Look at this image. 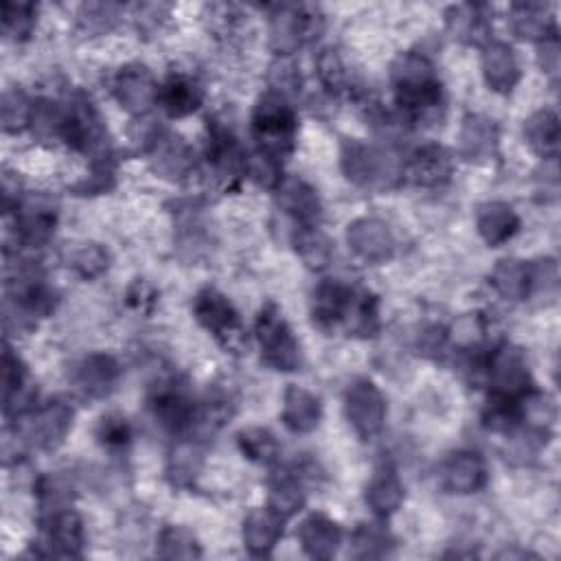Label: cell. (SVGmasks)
<instances>
[{
	"label": "cell",
	"mask_w": 561,
	"mask_h": 561,
	"mask_svg": "<svg viewBox=\"0 0 561 561\" xmlns=\"http://www.w3.org/2000/svg\"><path fill=\"white\" fill-rule=\"evenodd\" d=\"M58 222V211L43 198H32L16 204V233L27 246H43L51 239Z\"/></svg>",
	"instance_id": "13"
},
{
	"label": "cell",
	"mask_w": 561,
	"mask_h": 561,
	"mask_svg": "<svg viewBox=\"0 0 561 561\" xmlns=\"http://www.w3.org/2000/svg\"><path fill=\"white\" fill-rule=\"evenodd\" d=\"M484 82L495 93H511L519 82V65L513 49L504 43H493L482 56Z\"/></svg>",
	"instance_id": "23"
},
{
	"label": "cell",
	"mask_w": 561,
	"mask_h": 561,
	"mask_svg": "<svg viewBox=\"0 0 561 561\" xmlns=\"http://www.w3.org/2000/svg\"><path fill=\"white\" fill-rule=\"evenodd\" d=\"M270 19V40L281 56H292L320 38L325 30L323 14L309 5H279Z\"/></svg>",
	"instance_id": "3"
},
{
	"label": "cell",
	"mask_w": 561,
	"mask_h": 561,
	"mask_svg": "<svg viewBox=\"0 0 561 561\" xmlns=\"http://www.w3.org/2000/svg\"><path fill=\"white\" fill-rule=\"evenodd\" d=\"M342 172L347 178L364 189L382 187L390 176H395L393 163L388 156L375 148H369L358 141L344 143L342 150Z\"/></svg>",
	"instance_id": "9"
},
{
	"label": "cell",
	"mask_w": 561,
	"mask_h": 561,
	"mask_svg": "<svg viewBox=\"0 0 561 561\" xmlns=\"http://www.w3.org/2000/svg\"><path fill=\"white\" fill-rule=\"evenodd\" d=\"M344 414L360 439H373L384 428L386 399L371 379H358L344 393Z\"/></svg>",
	"instance_id": "7"
},
{
	"label": "cell",
	"mask_w": 561,
	"mask_h": 561,
	"mask_svg": "<svg viewBox=\"0 0 561 561\" xmlns=\"http://www.w3.org/2000/svg\"><path fill=\"white\" fill-rule=\"evenodd\" d=\"M447 27L458 40H463L467 45H480L487 38V32H489L487 23L478 14V10L469 8V5L452 8L447 12Z\"/></svg>",
	"instance_id": "35"
},
{
	"label": "cell",
	"mask_w": 561,
	"mask_h": 561,
	"mask_svg": "<svg viewBox=\"0 0 561 561\" xmlns=\"http://www.w3.org/2000/svg\"><path fill=\"white\" fill-rule=\"evenodd\" d=\"M296 253L301 255V259L305 261V266L309 270H325L331 264L334 257V246L329 242V237L325 233H320L314 226H303L296 233Z\"/></svg>",
	"instance_id": "33"
},
{
	"label": "cell",
	"mask_w": 561,
	"mask_h": 561,
	"mask_svg": "<svg viewBox=\"0 0 561 561\" xmlns=\"http://www.w3.org/2000/svg\"><path fill=\"white\" fill-rule=\"evenodd\" d=\"M460 148L467 159H489L498 148V128L491 119L467 117L460 132Z\"/></svg>",
	"instance_id": "31"
},
{
	"label": "cell",
	"mask_w": 561,
	"mask_h": 561,
	"mask_svg": "<svg viewBox=\"0 0 561 561\" xmlns=\"http://www.w3.org/2000/svg\"><path fill=\"white\" fill-rule=\"evenodd\" d=\"M32 110H34V104L27 100L25 93H21V91L5 93V97H3V128H5V132L16 135L23 128H30Z\"/></svg>",
	"instance_id": "44"
},
{
	"label": "cell",
	"mask_w": 561,
	"mask_h": 561,
	"mask_svg": "<svg viewBox=\"0 0 561 561\" xmlns=\"http://www.w3.org/2000/svg\"><path fill=\"white\" fill-rule=\"evenodd\" d=\"M264 362L277 371H296L301 366V347L283 314L268 305L261 309L255 327Z\"/></svg>",
	"instance_id": "4"
},
{
	"label": "cell",
	"mask_w": 561,
	"mask_h": 561,
	"mask_svg": "<svg viewBox=\"0 0 561 561\" xmlns=\"http://www.w3.org/2000/svg\"><path fill=\"white\" fill-rule=\"evenodd\" d=\"M349 248L369 264H384L395 253V239L388 226L373 218H362L347 229Z\"/></svg>",
	"instance_id": "12"
},
{
	"label": "cell",
	"mask_w": 561,
	"mask_h": 561,
	"mask_svg": "<svg viewBox=\"0 0 561 561\" xmlns=\"http://www.w3.org/2000/svg\"><path fill=\"white\" fill-rule=\"evenodd\" d=\"M194 312L200 325L209 329L224 347L237 349L242 344L244 327H242L239 314L222 292L213 288L200 292L196 299Z\"/></svg>",
	"instance_id": "8"
},
{
	"label": "cell",
	"mask_w": 561,
	"mask_h": 561,
	"mask_svg": "<svg viewBox=\"0 0 561 561\" xmlns=\"http://www.w3.org/2000/svg\"><path fill=\"white\" fill-rule=\"evenodd\" d=\"M152 408H154L156 419L174 432H183L187 428H194V423L198 419V410H196L194 401L187 395H183L180 390L159 393Z\"/></svg>",
	"instance_id": "28"
},
{
	"label": "cell",
	"mask_w": 561,
	"mask_h": 561,
	"mask_svg": "<svg viewBox=\"0 0 561 561\" xmlns=\"http://www.w3.org/2000/svg\"><path fill=\"white\" fill-rule=\"evenodd\" d=\"M305 504V493L301 489V482L292 476H279L274 478L270 487V506L283 515L290 517Z\"/></svg>",
	"instance_id": "37"
},
{
	"label": "cell",
	"mask_w": 561,
	"mask_h": 561,
	"mask_svg": "<svg viewBox=\"0 0 561 561\" xmlns=\"http://www.w3.org/2000/svg\"><path fill=\"white\" fill-rule=\"evenodd\" d=\"M404 502V484L397 471L388 465L375 469L371 482L366 484V504L379 517L393 515Z\"/></svg>",
	"instance_id": "27"
},
{
	"label": "cell",
	"mask_w": 561,
	"mask_h": 561,
	"mask_svg": "<svg viewBox=\"0 0 561 561\" xmlns=\"http://www.w3.org/2000/svg\"><path fill=\"white\" fill-rule=\"evenodd\" d=\"M21 434L38 449H56L65 443L73 428V408L65 401H49L38 410L21 414Z\"/></svg>",
	"instance_id": "6"
},
{
	"label": "cell",
	"mask_w": 561,
	"mask_h": 561,
	"mask_svg": "<svg viewBox=\"0 0 561 561\" xmlns=\"http://www.w3.org/2000/svg\"><path fill=\"white\" fill-rule=\"evenodd\" d=\"M493 288L511 301H522L528 296L530 290V277H528V264L517 259H504L495 266L491 274Z\"/></svg>",
	"instance_id": "32"
},
{
	"label": "cell",
	"mask_w": 561,
	"mask_h": 561,
	"mask_svg": "<svg viewBox=\"0 0 561 561\" xmlns=\"http://www.w3.org/2000/svg\"><path fill=\"white\" fill-rule=\"evenodd\" d=\"M353 294H355V290L340 281H334V279L323 281L314 290V299H312L314 323L320 329H336V327L344 325L347 314L353 303Z\"/></svg>",
	"instance_id": "14"
},
{
	"label": "cell",
	"mask_w": 561,
	"mask_h": 561,
	"mask_svg": "<svg viewBox=\"0 0 561 561\" xmlns=\"http://www.w3.org/2000/svg\"><path fill=\"white\" fill-rule=\"evenodd\" d=\"M316 69L323 86L331 93H342L349 84L347 67L336 49H323L316 58Z\"/></svg>",
	"instance_id": "41"
},
{
	"label": "cell",
	"mask_w": 561,
	"mask_h": 561,
	"mask_svg": "<svg viewBox=\"0 0 561 561\" xmlns=\"http://www.w3.org/2000/svg\"><path fill=\"white\" fill-rule=\"evenodd\" d=\"M69 266L84 279H95L108 270V253L100 244H82L73 248Z\"/></svg>",
	"instance_id": "39"
},
{
	"label": "cell",
	"mask_w": 561,
	"mask_h": 561,
	"mask_svg": "<svg viewBox=\"0 0 561 561\" xmlns=\"http://www.w3.org/2000/svg\"><path fill=\"white\" fill-rule=\"evenodd\" d=\"M128 305L141 314H150L156 305V290L145 281H137L128 290Z\"/></svg>",
	"instance_id": "48"
},
{
	"label": "cell",
	"mask_w": 561,
	"mask_h": 561,
	"mask_svg": "<svg viewBox=\"0 0 561 561\" xmlns=\"http://www.w3.org/2000/svg\"><path fill=\"white\" fill-rule=\"evenodd\" d=\"M480 369L493 386V393L515 399H524L526 395H530L533 382L526 358L519 349L511 344H500L487 358L480 360Z\"/></svg>",
	"instance_id": "5"
},
{
	"label": "cell",
	"mask_w": 561,
	"mask_h": 561,
	"mask_svg": "<svg viewBox=\"0 0 561 561\" xmlns=\"http://www.w3.org/2000/svg\"><path fill=\"white\" fill-rule=\"evenodd\" d=\"M299 121L290 102L277 93H268L259 100L253 115V137L259 150L281 159L294 150Z\"/></svg>",
	"instance_id": "2"
},
{
	"label": "cell",
	"mask_w": 561,
	"mask_h": 561,
	"mask_svg": "<svg viewBox=\"0 0 561 561\" xmlns=\"http://www.w3.org/2000/svg\"><path fill=\"white\" fill-rule=\"evenodd\" d=\"M161 554L167 559H194L200 557L196 537L183 526H167L161 535Z\"/></svg>",
	"instance_id": "40"
},
{
	"label": "cell",
	"mask_w": 561,
	"mask_h": 561,
	"mask_svg": "<svg viewBox=\"0 0 561 561\" xmlns=\"http://www.w3.org/2000/svg\"><path fill=\"white\" fill-rule=\"evenodd\" d=\"M47 541H49L54 554L80 557L82 548H84L82 517L71 509L51 513L49 524H47Z\"/></svg>",
	"instance_id": "24"
},
{
	"label": "cell",
	"mask_w": 561,
	"mask_h": 561,
	"mask_svg": "<svg viewBox=\"0 0 561 561\" xmlns=\"http://www.w3.org/2000/svg\"><path fill=\"white\" fill-rule=\"evenodd\" d=\"M36 25V8L25 3L3 5V30L14 40H25L32 36Z\"/></svg>",
	"instance_id": "43"
},
{
	"label": "cell",
	"mask_w": 561,
	"mask_h": 561,
	"mask_svg": "<svg viewBox=\"0 0 561 561\" xmlns=\"http://www.w3.org/2000/svg\"><path fill=\"white\" fill-rule=\"evenodd\" d=\"M270 84H272V93H277L285 100L296 95L301 91V73H299L296 65L290 62L288 58H281L270 69Z\"/></svg>",
	"instance_id": "46"
},
{
	"label": "cell",
	"mask_w": 561,
	"mask_h": 561,
	"mask_svg": "<svg viewBox=\"0 0 561 561\" xmlns=\"http://www.w3.org/2000/svg\"><path fill=\"white\" fill-rule=\"evenodd\" d=\"M117 102L132 115H145L159 104V84L143 65L124 67L113 84Z\"/></svg>",
	"instance_id": "11"
},
{
	"label": "cell",
	"mask_w": 561,
	"mask_h": 561,
	"mask_svg": "<svg viewBox=\"0 0 561 561\" xmlns=\"http://www.w3.org/2000/svg\"><path fill=\"white\" fill-rule=\"evenodd\" d=\"M274 191L279 207L303 226H312L320 218V200L305 180L296 176H283Z\"/></svg>",
	"instance_id": "19"
},
{
	"label": "cell",
	"mask_w": 561,
	"mask_h": 561,
	"mask_svg": "<svg viewBox=\"0 0 561 561\" xmlns=\"http://www.w3.org/2000/svg\"><path fill=\"white\" fill-rule=\"evenodd\" d=\"M320 401L301 386H290L283 397V423L294 434H309L320 423Z\"/></svg>",
	"instance_id": "25"
},
{
	"label": "cell",
	"mask_w": 561,
	"mask_h": 561,
	"mask_svg": "<svg viewBox=\"0 0 561 561\" xmlns=\"http://www.w3.org/2000/svg\"><path fill=\"white\" fill-rule=\"evenodd\" d=\"M119 375H121V369L115 362V358L95 353V355L84 358L75 366L73 382L82 395H86L91 399H104L115 390Z\"/></svg>",
	"instance_id": "15"
},
{
	"label": "cell",
	"mask_w": 561,
	"mask_h": 561,
	"mask_svg": "<svg viewBox=\"0 0 561 561\" xmlns=\"http://www.w3.org/2000/svg\"><path fill=\"white\" fill-rule=\"evenodd\" d=\"M397 104L410 119L428 117L443 104V89L432 62L421 54H401L390 69Z\"/></svg>",
	"instance_id": "1"
},
{
	"label": "cell",
	"mask_w": 561,
	"mask_h": 561,
	"mask_svg": "<svg viewBox=\"0 0 561 561\" xmlns=\"http://www.w3.org/2000/svg\"><path fill=\"white\" fill-rule=\"evenodd\" d=\"M524 139L533 152L544 159H554L559 152V119L552 110L535 113L524 126Z\"/></svg>",
	"instance_id": "30"
},
{
	"label": "cell",
	"mask_w": 561,
	"mask_h": 561,
	"mask_svg": "<svg viewBox=\"0 0 561 561\" xmlns=\"http://www.w3.org/2000/svg\"><path fill=\"white\" fill-rule=\"evenodd\" d=\"M401 176L419 187H436L452 176V156L441 145H425L410 156Z\"/></svg>",
	"instance_id": "17"
},
{
	"label": "cell",
	"mask_w": 561,
	"mask_h": 561,
	"mask_svg": "<svg viewBox=\"0 0 561 561\" xmlns=\"http://www.w3.org/2000/svg\"><path fill=\"white\" fill-rule=\"evenodd\" d=\"M476 226L489 246H502L517 233L519 218L506 202H487L478 209Z\"/></svg>",
	"instance_id": "26"
},
{
	"label": "cell",
	"mask_w": 561,
	"mask_h": 561,
	"mask_svg": "<svg viewBox=\"0 0 561 561\" xmlns=\"http://www.w3.org/2000/svg\"><path fill=\"white\" fill-rule=\"evenodd\" d=\"M244 174L257 183L259 187L264 189H277L279 183H281V165H279V159L266 154V152H255L250 156H246V170Z\"/></svg>",
	"instance_id": "42"
},
{
	"label": "cell",
	"mask_w": 561,
	"mask_h": 561,
	"mask_svg": "<svg viewBox=\"0 0 561 561\" xmlns=\"http://www.w3.org/2000/svg\"><path fill=\"white\" fill-rule=\"evenodd\" d=\"M283 515H279L272 506L253 509L244 519V544L246 548L257 554H270L277 541L283 535Z\"/></svg>",
	"instance_id": "20"
},
{
	"label": "cell",
	"mask_w": 561,
	"mask_h": 561,
	"mask_svg": "<svg viewBox=\"0 0 561 561\" xmlns=\"http://www.w3.org/2000/svg\"><path fill=\"white\" fill-rule=\"evenodd\" d=\"M148 156L154 172L170 180H180L194 172L191 148L170 130H154L148 137Z\"/></svg>",
	"instance_id": "10"
},
{
	"label": "cell",
	"mask_w": 561,
	"mask_h": 561,
	"mask_svg": "<svg viewBox=\"0 0 561 561\" xmlns=\"http://www.w3.org/2000/svg\"><path fill=\"white\" fill-rule=\"evenodd\" d=\"M509 21L513 34L522 40H554V21L541 5H515Z\"/></svg>",
	"instance_id": "29"
},
{
	"label": "cell",
	"mask_w": 561,
	"mask_h": 561,
	"mask_svg": "<svg viewBox=\"0 0 561 561\" xmlns=\"http://www.w3.org/2000/svg\"><path fill=\"white\" fill-rule=\"evenodd\" d=\"M209 163H211L215 176L222 180H233L244 174L246 156H244L237 139L231 135V130H226L222 126H213L211 137H209Z\"/></svg>",
	"instance_id": "21"
},
{
	"label": "cell",
	"mask_w": 561,
	"mask_h": 561,
	"mask_svg": "<svg viewBox=\"0 0 561 561\" xmlns=\"http://www.w3.org/2000/svg\"><path fill=\"white\" fill-rule=\"evenodd\" d=\"M299 539H301L303 550L309 557H314V559H331L338 552V546L342 541V530L327 515L314 513V515H309L301 524Z\"/></svg>",
	"instance_id": "22"
},
{
	"label": "cell",
	"mask_w": 561,
	"mask_h": 561,
	"mask_svg": "<svg viewBox=\"0 0 561 561\" xmlns=\"http://www.w3.org/2000/svg\"><path fill=\"white\" fill-rule=\"evenodd\" d=\"M27 384V371L23 366V362L12 355L10 349H5L3 355V395H5V412L10 414L12 410L19 412V401H30V397H25V386Z\"/></svg>",
	"instance_id": "36"
},
{
	"label": "cell",
	"mask_w": 561,
	"mask_h": 561,
	"mask_svg": "<svg viewBox=\"0 0 561 561\" xmlns=\"http://www.w3.org/2000/svg\"><path fill=\"white\" fill-rule=\"evenodd\" d=\"M353 554L362 559L371 557H384L388 552V544H393L386 528L379 524H360L353 533Z\"/></svg>",
	"instance_id": "38"
},
{
	"label": "cell",
	"mask_w": 561,
	"mask_h": 561,
	"mask_svg": "<svg viewBox=\"0 0 561 561\" xmlns=\"http://www.w3.org/2000/svg\"><path fill=\"white\" fill-rule=\"evenodd\" d=\"M441 482L452 493H476L487 482L484 460L476 452L452 454L441 467Z\"/></svg>",
	"instance_id": "16"
},
{
	"label": "cell",
	"mask_w": 561,
	"mask_h": 561,
	"mask_svg": "<svg viewBox=\"0 0 561 561\" xmlns=\"http://www.w3.org/2000/svg\"><path fill=\"white\" fill-rule=\"evenodd\" d=\"M202 102H204L202 86L185 73L170 75L167 82L159 89V104L172 119H183L198 113Z\"/></svg>",
	"instance_id": "18"
},
{
	"label": "cell",
	"mask_w": 561,
	"mask_h": 561,
	"mask_svg": "<svg viewBox=\"0 0 561 561\" xmlns=\"http://www.w3.org/2000/svg\"><path fill=\"white\" fill-rule=\"evenodd\" d=\"M97 439L106 447H124L132 439L130 423L124 417H119V414H108V417L102 419V423L97 428Z\"/></svg>",
	"instance_id": "47"
},
{
	"label": "cell",
	"mask_w": 561,
	"mask_h": 561,
	"mask_svg": "<svg viewBox=\"0 0 561 561\" xmlns=\"http://www.w3.org/2000/svg\"><path fill=\"white\" fill-rule=\"evenodd\" d=\"M202 463V454L196 445L191 443H183L176 447V452L172 454V463H170V474L178 484H187L196 478L198 469Z\"/></svg>",
	"instance_id": "45"
},
{
	"label": "cell",
	"mask_w": 561,
	"mask_h": 561,
	"mask_svg": "<svg viewBox=\"0 0 561 561\" xmlns=\"http://www.w3.org/2000/svg\"><path fill=\"white\" fill-rule=\"evenodd\" d=\"M237 443L246 458L259 463V465H272L279 458V441L277 436L266 428H248L242 430L237 436Z\"/></svg>",
	"instance_id": "34"
}]
</instances>
